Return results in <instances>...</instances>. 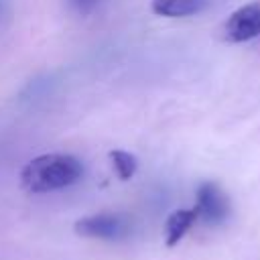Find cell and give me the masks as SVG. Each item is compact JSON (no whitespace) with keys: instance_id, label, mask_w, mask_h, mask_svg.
<instances>
[{"instance_id":"obj_8","label":"cell","mask_w":260,"mask_h":260,"mask_svg":"<svg viewBox=\"0 0 260 260\" xmlns=\"http://www.w3.org/2000/svg\"><path fill=\"white\" fill-rule=\"evenodd\" d=\"M102 0H65V4L69 6L71 12H75L77 16H87L89 12L95 10V6Z\"/></svg>"},{"instance_id":"obj_6","label":"cell","mask_w":260,"mask_h":260,"mask_svg":"<svg viewBox=\"0 0 260 260\" xmlns=\"http://www.w3.org/2000/svg\"><path fill=\"white\" fill-rule=\"evenodd\" d=\"M203 6H205V0H152L150 2V10L167 18L191 16L203 10Z\"/></svg>"},{"instance_id":"obj_5","label":"cell","mask_w":260,"mask_h":260,"mask_svg":"<svg viewBox=\"0 0 260 260\" xmlns=\"http://www.w3.org/2000/svg\"><path fill=\"white\" fill-rule=\"evenodd\" d=\"M197 221V211L195 207L191 209H175L169 217H167V223H165V242L169 248L177 246L183 236L191 230V225Z\"/></svg>"},{"instance_id":"obj_2","label":"cell","mask_w":260,"mask_h":260,"mask_svg":"<svg viewBox=\"0 0 260 260\" xmlns=\"http://www.w3.org/2000/svg\"><path fill=\"white\" fill-rule=\"evenodd\" d=\"M221 35L228 43H246L260 37V2H250L234 10L223 22Z\"/></svg>"},{"instance_id":"obj_3","label":"cell","mask_w":260,"mask_h":260,"mask_svg":"<svg viewBox=\"0 0 260 260\" xmlns=\"http://www.w3.org/2000/svg\"><path fill=\"white\" fill-rule=\"evenodd\" d=\"M128 230H130V221L118 213H98L75 221V232L83 238L120 240L128 236Z\"/></svg>"},{"instance_id":"obj_1","label":"cell","mask_w":260,"mask_h":260,"mask_svg":"<svg viewBox=\"0 0 260 260\" xmlns=\"http://www.w3.org/2000/svg\"><path fill=\"white\" fill-rule=\"evenodd\" d=\"M83 177V165L61 152H47L30 158L20 171V185L28 193H49L75 185Z\"/></svg>"},{"instance_id":"obj_4","label":"cell","mask_w":260,"mask_h":260,"mask_svg":"<svg viewBox=\"0 0 260 260\" xmlns=\"http://www.w3.org/2000/svg\"><path fill=\"white\" fill-rule=\"evenodd\" d=\"M197 219H201L207 225H217L228 219L230 215V201L225 193L215 183H201L197 189V201H195Z\"/></svg>"},{"instance_id":"obj_7","label":"cell","mask_w":260,"mask_h":260,"mask_svg":"<svg viewBox=\"0 0 260 260\" xmlns=\"http://www.w3.org/2000/svg\"><path fill=\"white\" fill-rule=\"evenodd\" d=\"M110 162L118 175V179L128 181L134 177V173L138 171V158L126 150H110Z\"/></svg>"}]
</instances>
